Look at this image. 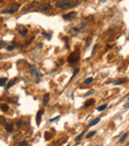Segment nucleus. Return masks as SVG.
Masks as SVG:
<instances>
[{"label":"nucleus","mask_w":129,"mask_h":146,"mask_svg":"<svg viewBox=\"0 0 129 146\" xmlns=\"http://www.w3.org/2000/svg\"><path fill=\"white\" fill-rule=\"evenodd\" d=\"M43 113H44V110H43V109H41L40 111H38L37 116H36V122H37V125H40V122H41V116H42Z\"/></svg>","instance_id":"obj_6"},{"label":"nucleus","mask_w":129,"mask_h":146,"mask_svg":"<svg viewBox=\"0 0 129 146\" xmlns=\"http://www.w3.org/2000/svg\"><path fill=\"white\" fill-rule=\"evenodd\" d=\"M127 136H128V133H124L121 137H120V139H119V143H123V142L126 140Z\"/></svg>","instance_id":"obj_13"},{"label":"nucleus","mask_w":129,"mask_h":146,"mask_svg":"<svg viewBox=\"0 0 129 146\" xmlns=\"http://www.w3.org/2000/svg\"><path fill=\"white\" fill-rule=\"evenodd\" d=\"M126 82V80H123V81H118V82H115L113 85H121V84H123V83H125Z\"/></svg>","instance_id":"obj_22"},{"label":"nucleus","mask_w":129,"mask_h":146,"mask_svg":"<svg viewBox=\"0 0 129 146\" xmlns=\"http://www.w3.org/2000/svg\"><path fill=\"white\" fill-rule=\"evenodd\" d=\"M100 121V118H96V119H94V120H92L91 123H90V125H88V127L90 126H93V125H95V124H97V123Z\"/></svg>","instance_id":"obj_14"},{"label":"nucleus","mask_w":129,"mask_h":146,"mask_svg":"<svg viewBox=\"0 0 129 146\" xmlns=\"http://www.w3.org/2000/svg\"><path fill=\"white\" fill-rule=\"evenodd\" d=\"M124 108H129V102H128V103H126V104H124Z\"/></svg>","instance_id":"obj_28"},{"label":"nucleus","mask_w":129,"mask_h":146,"mask_svg":"<svg viewBox=\"0 0 129 146\" xmlns=\"http://www.w3.org/2000/svg\"><path fill=\"white\" fill-rule=\"evenodd\" d=\"M49 1H54V0H49Z\"/></svg>","instance_id":"obj_32"},{"label":"nucleus","mask_w":129,"mask_h":146,"mask_svg":"<svg viewBox=\"0 0 129 146\" xmlns=\"http://www.w3.org/2000/svg\"><path fill=\"white\" fill-rule=\"evenodd\" d=\"M127 98H128V100H129V95H128V96H127Z\"/></svg>","instance_id":"obj_33"},{"label":"nucleus","mask_w":129,"mask_h":146,"mask_svg":"<svg viewBox=\"0 0 129 146\" xmlns=\"http://www.w3.org/2000/svg\"><path fill=\"white\" fill-rule=\"evenodd\" d=\"M95 133H96L95 131H91V132H90V133L87 134V138H91V137H92V136H93Z\"/></svg>","instance_id":"obj_23"},{"label":"nucleus","mask_w":129,"mask_h":146,"mask_svg":"<svg viewBox=\"0 0 129 146\" xmlns=\"http://www.w3.org/2000/svg\"><path fill=\"white\" fill-rule=\"evenodd\" d=\"M106 108H107V104H103V105H100V106L97 108V110H98V111H102V110H104Z\"/></svg>","instance_id":"obj_18"},{"label":"nucleus","mask_w":129,"mask_h":146,"mask_svg":"<svg viewBox=\"0 0 129 146\" xmlns=\"http://www.w3.org/2000/svg\"><path fill=\"white\" fill-rule=\"evenodd\" d=\"M20 8V4H18V3H13V4H11L7 9H5V10H3L2 11V13H8V14H13V13H15L16 11H18V9Z\"/></svg>","instance_id":"obj_2"},{"label":"nucleus","mask_w":129,"mask_h":146,"mask_svg":"<svg viewBox=\"0 0 129 146\" xmlns=\"http://www.w3.org/2000/svg\"><path fill=\"white\" fill-rule=\"evenodd\" d=\"M18 33H19V35H20V36L24 37V36H26V34L28 33V30H27L26 28H22V29H20V30L18 31Z\"/></svg>","instance_id":"obj_8"},{"label":"nucleus","mask_w":129,"mask_h":146,"mask_svg":"<svg viewBox=\"0 0 129 146\" xmlns=\"http://www.w3.org/2000/svg\"><path fill=\"white\" fill-rule=\"evenodd\" d=\"M78 71H80V69H76L75 71H74V75L72 76V80H73V79H74V77H75L76 74H77V72H78Z\"/></svg>","instance_id":"obj_25"},{"label":"nucleus","mask_w":129,"mask_h":146,"mask_svg":"<svg viewBox=\"0 0 129 146\" xmlns=\"http://www.w3.org/2000/svg\"><path fill=\"white\" fill-rule=\"evenodd\" d=\"M1 2H2V0H0V3H1Z\"/></svg>","instance_id":"obj_31"},{"label":"nucleus","mask_w":129,"mask_h":146,"mask_svg":"<svg viewBox=\"0 0 129 146\" xmlns=\"http://www.w3.org/2000/svg\"><path fill=\"white\" fill-rule=\"evenodd\" d=\"M78 4L77 0H59L56 2V7L60 9H68Z\"/></svg>","instance_id":"obj_1"},{"label":"nucleus","mask_w":129,"mask_h":146,"mask_svg":"<svg viewBox=\"0 0 129 146\" xmlns=\"http://www.w3.org/2000/svg\"><path fill=\"white\" fill-rule=\"evenodd\" d=\"M16 126H17L18 128H20V127L22 126V120H20V119H18V120L16 121Z\"/></svg>","instance_id":"obj_20"},{"label":"nucleus","mask_w":129,"mask_h":146,"mask_svg":"<svg viewBox=\"0 0 129 146\" xmlns=\"http://www.w3.org/2000/svg\"><path fill=\"white\" fill-rule=\"evenodd\" d=\"M0 108H1V110H2V111L6 112V111H8V109H9V106H8L7 104H4V103H1V104H0Z\"/></svg>","instance_id":"obj_10"},{"label":"nucleus","mask_w":129,"mask_h":146,"mask_svg":"<svg viewBox=\"0 0 129 146\" xmlns=\"http://www.w3.org/2000/svg\"><path fill=\"white\" fill-rule=\"evenodd\" d=\"M98 44H96L95 46H94V48H93V50H92V53H91V56H94V54H95V52H96V50L98 49Z\"/></svg>","instance_id":"obj_19"},{"label":"nucleus","mask_w":129,"mask_h":146,"mask_svg":"<svg viewBox=\"0 0 129 146\" xmlns=\"http://www.w3.org/2000/svg\"><path fill=\"white\" fill-rule=\"evenodd\" d=\"M6 131H7V132H12V131H13V124H12V123L6 124Z\"/></svg>","instance_id":"obj_12"},{"label":"nucleus","mask_w":129,"mask_h":146,"mask_svg":"<svg viewBox=\"0 0 129 146\" xmlns=\"http://www.w3.org/2000/svg\"><path fill=\"white\" fill-rule=\"evenodd\" d=\"M32 73L37 77V79H40V77H41V74H40L39 72H37L36 70H33V71H32Z\"/></svg>","instance_id":"obj_17"},{"label":"nucleus","mask_w":129,"mask_h":146,"mask_svg":"<svg viewBox=\"0 0 129 146\" xmlns=\"http://www.w3.org/2000/svg\"><path fill=\"white\" fill-rule=\"evenodd\" d=\"M95 102V100H87L85 103H84V108H88V106H91V105H92L93 103Z\"/></svg>","instance_id":"obj_9"},{"label":"nucleus","mask_w":129,"mask_h":146,"mask_svg":"<svg viewBox=\"0 0 129 146\" xmlns=\"http://www.w3.org/2000/svg\"><path fill=\"white\" fill-rule=\"evenodd\" d=\"M7 50L8 51H12V50H14V46H12V45H11V46H8Z\"/></svg>","instance_id":"obj_26"},{"label":"nucleus","mask_w":129,"mask_h":146,"mask_svg":"<svg viewBox=\"0 0 129 146\" xmlns=\"http://www.w3.org/2000/svg\"><path fill=\"white\" fill-rule=\"evenodd\" d=\"M17 82H18V79H14V80L10 81V82H9V83L7 84V85H6V89H7V90H8V89H10V87H11L12 85H14V84H16Z\"/></svg>","instance_id":"obj_7"},{"label":"nucleus","mask_w":129,"mask_h":146,"mask_svg":"<svg viewBox=\"0 0 129 146\" xmlns=\"http://www.w3.org/2000/svg\"><path fill=\"white\" fill-rule=\"evenodd\" d=\"M78 60H80V52H78V51L73 52L68 59V63H71V64H75V63H76Z\"/></svg>","instance_id":"obj_3"},{"label":"nucleus","mask_w":129,"mask_h":146,"mask_svg":"<svg viewBox=\"0 0 129 146\" xmlns=\"http://www.w3.org/2000/svg\"><path fill=\"white\" fill-rule=\"evenodd\" d=\"M2 21H3V18H1V17H0V23H1Z\"/></svg>","instance_id":"obj_30"},{"label":"nucleus","mask_w":129,"mask_h":146,"mask_svg":"<svg viewBox=\"0 0 129 146\" xmlns=\"http://www.w3.org/2000/svg\"><path fill=\"white\" fill-rule=\"evenodd\" d=\"M49 98H50V94H49V93H46L45 95H44V99H43V104H44V105H46V104L48 103Z\"/></svg>","instance_id":"obj_11"},{"label":"nucleus","mask_w":129,"mask_h":146,"mask_svg":"<svg viewBox=\"0 0 129 146\" xmlns=\"http://www.w3.org/2000/svg\"><path fill=\"white\" fill-rule=\"evenodd\" d=\"M58 118H60V116H57V117H54V118H52V119L50 120V122H52V121H54V120H56V119H58Z\"/></svg>","instance_id":"obj_27"},{"label":"nucleus","mask_w":129,"mask_h":146,"mask_svg":"<svg viewBox=\"0 0 129 146\" xmlns=\"http://www.w3.org/2000/svg\"><path fill=\"white\" fill-rule=\"evenodd\" d=\"M106 0H99V2H105Z\"/></svg>","instance_id":"obj_29"},{"label":"nucleus","mask_w":129,"mask_h":146,"mask_svg":"<svg viewBox=\"0 0 129 146\" xmlns=\"http://www.w3.org/2000/svg\"><path fill=\"white\" fill-rule=\"evenodd\" d=\"M6 82H7V79H6V77H1V79H0V85L3 86V85H5Z\"/></svg>","instance_id":"obj_15"},{"label":"nucleus","mask_w":129,"mask_h":146,"mask_svg":"<svg viewBox=\"0 0 129 146\" xmlns=\"http://www.w3.org/2000/svg\"><path fill=\"white\" fill-rule=\"evenodd\" d=\"M85 131H86V130H84L83 132H82V133H81V134H80V135H78V136H77V137H76V142H78V141H80V140L82 139L83 135H84V133H85Z\"/></svg>","instance_id":"obj_16"},{"label":"nucleus","mask_w":129,"mask_h":146,"mask_svg":"<svg viewBox=\"0 0 129 146\" xmlns=\"http://www.w3.org/2000/svg\"><path fill=\"white\" fill-rule=\"evenodd\" d=\"M76 15V12H71V13H68V14H66V15L63 16V18L65 19V20H71V19H73V18H75Z\"/></svg>","instance_id":"obj_5"},{"label":"nucleus","mask_w":129,"mask_h":146,"mask_svg":"<svg viewBox=\"0 0 129 146\" xmlns=\"http://www.w3.org/2000/svg\"><path fill=\"white\" fill-rule=\"evenodd\" d=\"M38 8L39 10H41V11H50L51 9H52V6H51V4H49V3H42V4H39L38 5Z\"/></svg>","instance_id":"obj_4"},{"label":"nucleus","mask_w":129,"mask_h":146,"mask_svg":"<svg viewBox=\"0 0 129 146\" xmlns=\"http://www.w3.org/2000/svg\"><path fill=\"white\" fill-rule=\"evenodd\" d=\"M93 82V79L92 77H88V79H86L85 81H84V84H91Z\"/></svg>","instance_id":"obj_21"},{"label":"nucleus","mask_w":129,"mask_h":146,"mask_svg":"<svg viewBox=\"0 0 129 146\" xmlns=\"http://www.w3.org/2000/svg\"><path fill=\"white\" fill-rule=\"evenodd\" d=\"M19 145H20V146H23V145L27 146V145H28V142H27V141H21V142L19 143Z\"/></svg>","instance_id":"obj_24"}]
</instances>
